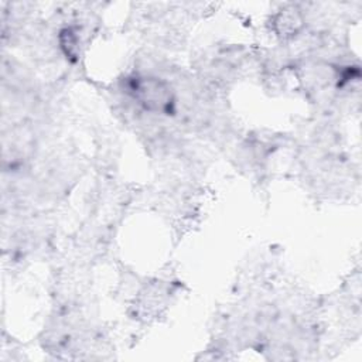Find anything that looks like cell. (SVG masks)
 <instances>
[{"mask_svg":"<svg viewBox=\"0 0 362 362\" xmlns=\"http://www.w3.org/2000/svg\"><path fill=\"white\" fill-rule=\"evenodd\" d=\"M130 92L146 109L167 113L171 110L174 99L171 89L163 81L151 76H140L132 81Z\"/></svg>","mask_w":362,"mask_h":362,"instance_id":"6da1fadb","label":"cell"}]
</instances>
